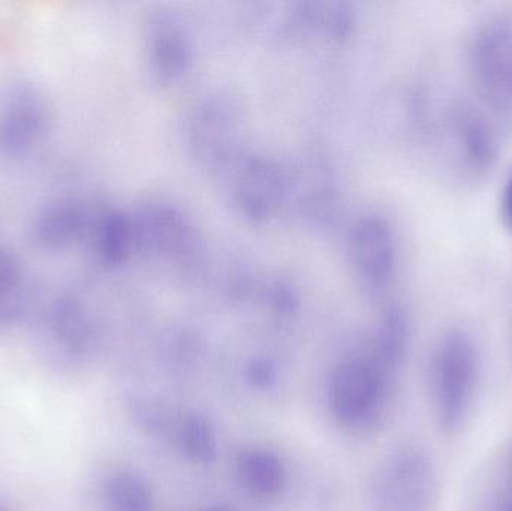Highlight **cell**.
Listing matches in <instances>:
<instances>
[{
    "label": "cell",
    "mask_w": 512,
    "mask_h": 511,
    "mask_svg": "<svg viewBox=\"0 0 512 511\" xmlns=\"http://www.w3.org/2000/svg\"><path fill=\"white\" fill-rule=\"evenodd\" d=\"M104 498L110 511H153V494L143 477L129 471L113 474L104 486Z\"/></svg>",
    "instance_id": "12"
},
{
    "label": "cell",
    "mask_w": 512,
    "mask_h": 511,
    "mask_svg": "<svg viewBox=\"0 0 512 511\" xmlns=\"http://www.w3.org/2000/svg\"><path fill=\"white\" fill-rule=\"evenodd\" d=\"M42 335L48 351L60 363L81 362L92 347L93 332L80 300L72 294L54 296L42 315Z\"/></svg>",
    "instance_id": "7"
},
{
    "label": "cell",
    "mask_w": 512,
    "mask_h": 511,
    "mask_svg": "<svg viewBox=\"0 0 512 511\" xmlns=\"http://www.w3.org/2000/svg\"><path fill=\"white\" fill-rule=\"evenodd\" d=\"M498 511H512V486L511 491L508 492L507 497L502 501V506L499 507Z\"/></svg>",
    "instance_id": "15"
},
{
    "label": "cell",
    "mask_w": 512,
    "mask_h": 511,
    "mask_svg": "<svg viewBox=\"0 0 512 511\" xmlns=\"http://www.w3.org/2000/svg\"><path fill=\"white\" fill-rule=\"evenodd\" d=\"M92 216L77 198H56L35 216L33 240L47 251H65L75 243L83 242Z\"/></svg>",
    "instance_id": "8"
},
{
    "label": "cell",
    "mask_w": 512,
    "mask_h": 511,
    "mask_svg": "<svg viewBox=\"0 0 512 511\" xmlns=\"http://www.w3.org/2000/svg\"><path fill=\"white\" fill-rule=\"evenodd\" d=\"M27 300V278L23 264L0 246V329L11 326L23 314Z\"/></svg>",
    "instance_id": "10"
},
{
    "label": "cell",
    "mask_w": 512,
    "mask_h": 511,
    "mask_svg": "<svg viewBox=\"0 0 512 511\" xmlns=\"http://www.w3.org/2000/svg\"><path fill=\"white\" fill-rule=\"evenodd\" d=\"M176 441L180 452L195 464H209L218 452L215 429L203 414H183L176 425Z\"/></svg>",
    "instance_id": "11"
},
{
    "label": "cell",
    "mask_w": 512,
    "mask_h": 511,
    "mask_svg": "<svg viewBox=\"0 0 512 511\" xmlns=\"http://www.w3.org/2000/svg\"><path fill=\"white\" fill-rule=\"evenodd\" d=\"M480 381L477 341L463 327H453L439 341L430 371L433 411L442 431L453 434L463 428L474 410Z\"/></svg>",
    "instance_id": "2"
},
{
    "label": "cell",
    "mask_w": 512,
    "mask_h": 511,
    "mask_svg": "<svg viewBox=\"0 0 512 511\" xmlns=\"http://www.w3.org/2000/svg\"><path fill=\"white\" fill-rule=\"evenodd\" d=\"M501 212L505 222L512 228V173L502 189Z\"/></svg>",
    "instance_id": "14"
},
{
    "label": "cell",
    "mask_w": 512,
    "mask_h": 511,
    "mask_svg": "<svg viewBox=\"0 0 512 511\" xmlns=\"http://www.w3.org/2000/svg\"><path fill=\"white\" fill-rule=\"evenodd\" d=\"M397 369L399 363L376 347L340 362L328 380V405L337 422L354 431L378 425L390 404Z\"/></svg>",
    "instance_id": "1"
},
{
    "label": "cell",
    "mask_w": 512,
    "mask_h": 511,
    "mask_svg": "<svg viewBox=\"0 0 512 511\" xmlns=\"http://www.w3.org/2000/svg\"><path fill=\"white\" fill-rule=\"evenodd\" d=\"M53 123L47 93L32 81H17L0 104V152L18 159L41 146Z\"/></svg>",
    "instance_id": "5"
},
{
    "label": "cell",
    "mask_w": 512,
    "mask_h": 511,
    "mask_svg": "<svg viewBox=\"0 0 512 511\" xmlns=\"http://www.w3.org/2000/svg\"><path fill=\"white\" fill-rule=\"evenodd\" d=\"M448 147L460 170L472 179L486 176L499 156L498 135L490 117L471 102L448 105Z\"/></svg>",
    "instance_id": "6"
},
{
    "label": "cell",
    "mask_w": 512,
    "mask_h": 511,
    "mask_svg": "<svg viewBox=\"0 0 512 511\" xmlns=\"http://www.w3.org/2000/svg\"><path fill=\"white\" fill-rule=\"evenodd\" d=\"M469 77L489 114L512 128V18L495 17L475 29L468 45Z\"/></svg>",
    "instance_id": "4"
},
{
    "label": "cell",
    "mask_w": 512,
    "mask_h": 511,
    "mask_svg": "<svg viewBox=\"0 0 512 511\" xmlns=\"http://www.w3.org/2000/svg\"><path fill=\"white\" fill-rule=\"evenodd\" d=\"M236 480L255 500H274L285 491L288 476L282 459L267 449H246L237 456Z\"/></svg>",
    "instance_id": "9"
},
{
    "label": "cell",
    "mask_w": 512,
    "mask_h": 511,
    "mask_svg": "<svg viewBox=\"0 0 512 511\" xmlns=\"http://www.w3.org/2000/svg\"><path fill=\"white\" fill-rule=\"evenodd\" d=\"M438 470L424 447L400 444L376 465L369 483V511H433Z\"/></svg>",
    "instance_id": "3"
},
{
    "label": "cell",
    "mask_w": 512,
    "mask_h": 511,
    "mask_svg": "<svg viewBox=\"0 0 512 511\" xmlns=\"http://www.w3.org/2000/svg\"><path fill=\"white\" fill-rule=\"evenodd\" d=\"M203 511H231V510L225 506H212V507H209V509H206Z\"/></svg>",
    "instance_id": "16"
},
{
    "label": "cell",
    "mask_w": 512,
    "mask_h": 511,
    "mask_svg": "<svg viewBox=\"0 0 512 511\" xmlns=\"http://www.w3.org/2000/svg\"><path fill=\"white\" fill-rule=\"evenodd\" d=\"M246 374H248V380L251 381L252 386L259 387V389H267L277 378L276 369L274 366L268 365L267 362L254 363L249 366Z\"/></svg>",
    "instance_id": "13"
}]
</instances>
